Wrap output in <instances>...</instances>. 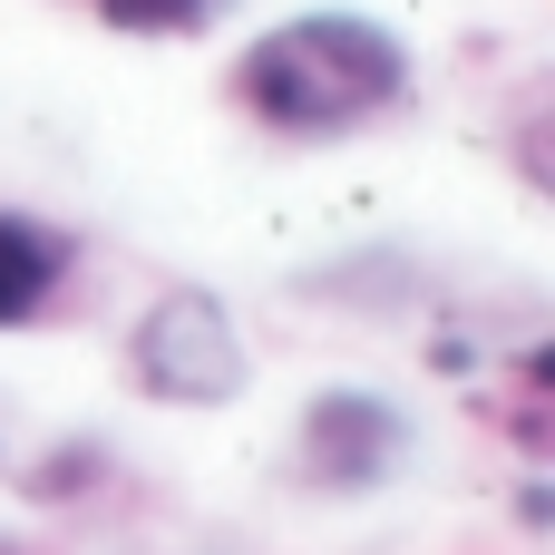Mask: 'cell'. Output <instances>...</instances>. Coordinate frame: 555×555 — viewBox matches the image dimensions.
Returning a JSON list of instances; mask_svg holds the SVG:
<instances>
[{"label": "cell", "instance_id": "5b68a950", "mask_svg": "<svg viewBox=\"0 0 555 555\" xmlns=\"http://www.w3.org/2000/svg\"><path fill=\"white\" fill-rule=\"evenodd\" d=\"M107 29H127V39H195V29H215L234 0H88Z\"/></svg>", "mask_w": 555, "mask_h": 555}, {"label": "cell", "instance_id": "8992f818", "mask_svg": "<svg viewBox=\"0 0 555 555\" xmlns=\"http://www.w3.org/2000/svg\"><path fill=\"white\" fill-rule=\"evenodd\" d=\"M98 478H107V449H98V439H59V449H49L20 488L49 507V498H78V488H98Z\"/></svg>", "mask_w": 555, "mask_h": 555}, {"label": "cell", "instance_id": "277c9868", "mask_svg": "<svg viewBox=\"0 0 555 555\" xmlns=\"http://www.w3.org/2000/svg\"><path fill=\"white\" fill-rule=\"evenodd\" d=\"M68 273H78V234H59L49 215L0 205V332L39 322V312L59 302V283H68Z\"/></svg>", "mask_w": 555, "mask_h": 555}, {"label": "cell", "instance_id": "3957f363", "mask_svg": "<svg viewBox=\"0 0 555 555\" xmlns=\"http://www.w3.org/2000/svg\"><path fill=\"white\" fill-rule=\"evenodd\" d=\"M400 459H410V420H400V400H380V390H312L302 420H293V468H302V488L361 498V488L400 478Z\"/></svg>", "mask_w": 555, "mask_h": 555}, {"label": "cell", "instance_id": "7a4b0ae2", "mask_svg": "<svg viewBox=\"0 0 555 555\" xmlns=\"http://www.w3.org/2000/svg\"><path fill=\"white\" fill-rule=\"evenodd\" d=\"M127 380L146 400H166V410H224V400H244L254 361H244L234 312L205 283H166L127 332Z\"/></svg>", "mask_w": 555, "mask_h": 555}, {"label": "cell", "instance_id": "52a82bcc", "mask_svg": "<svg viewBox=\"0 0 555 555\" xmlns=\"http://www.w3.org/2000/svg\"><path fill=\"white\" fill-rule=\"evenodd\" d=\"M0 555H20V546H10V537H0Z\"/></svg>", "mask_w": 555, "mask_h": 555}, {"label": "cell", "instance_id": "6da1fadb", "mask_svg": "<svg viewBox=\"0 0 555 555\" xmlns=\"http://www.w3.org/2000/svg\"><path fill=\"white\" fill-rule=\"evenodd\" d=\"M234 98L273 137H351L410 107V49L361 10H302L234 59Z\"/></svg>", "mask_w": 555, "mask_h": 555}]
</instances>
